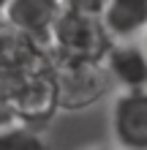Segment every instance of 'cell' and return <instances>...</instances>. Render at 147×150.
<instances>
[{"instance_id":"cell-1","label":"cell","mask_w":147,"mask_h":150,"mask_svg":"<svg viewBox=\"0 0 147 150\" xmlns=\"http://www.w3.org/2000/svg\"><path fill=\"white\" fill-rule=\"evenodd\" d=\"M115 44L117 41L103 28L101 16H84V14L65 11V8L52 30V55L63 60H82V63L103 66Z\"/></svg>"},{"instance_id":"cell-2","label":"cell","mask_w":147,"mask_h":150,"mask_svg":"<svg viewBox=\"0 0 147 150\" xmlns=\"http://www.w3.org/2000/svg\"><path fill=\"white\" fill-rule=\"evenodd\" d=\"M52 79H55L57 112L90 109L109 93V74L101 63L63 60L52 55Z\"/></svg>"},{"instance_id":"cell-3","label":"cell","mask_w":147,"mask_h":150,"mask_svg":"<svg viewBox=\"0 0 147 150\" xmlns=\"http://www.w3.org/2000/svg\"><path fill=\"white\" fill-rule=\"evenodd\" d=\"M60 14H63L60 0H11L3 11V19L33 44L52 49V30Z\"/></svg>"},{"instance_id":"cell-4","label":"cell","mask_w":147,"mask_h":150,"mask_svg":"<svg viewBox=\"0 0 147 150\" xmlns=\"http://www.w3.org/2000/svg\"><path fill=\"white\" fill-rule=\"evenodd\" d=\"M112 137L123 150H147V87L112 101Z\"/></svg>"},{"instance_id":"cell-5","label":"cell","mask_w":147,"mask_h":150,"mask_svg":"<svg viewBox=\"0 0 147 150\" xmlns=\"http://www.w3.org/2000/svg\"><path fill=\"white\" fill-rule=\"evenodd\" d=\"M103 68H106L109 79H115L123 90H144L147 87V55L142 44L117 41L103 60Z\"/></svg>"},{"instance_id":"cell-6","label":"cell","mask_w":147,"mask_h":150,"mask_svg":"<svg viewBox=\"0 0 147 150\" xmlns=\"http://www.w3.org/2000/svg\"><path fill=\"white\" fill-rule=\"evenodd\" d=\"M101 22L115 41L139 36L147 30V0H109Z\"/></svg>"},{"instance_id":"cell-7","label":"cell","mask_w":147,"mask_h":150,"mask_svg":"<svg viewBox=\"0 0 147 150\" xmlns=\"http://www.w3.org/2000/svg\"><path fill=\"white\" fill-rule=\"evenodd\" d=\"M0 150H49V145L41 137V131L14 123L0 131Z\"/></svg>"},{"instance_id":"cell-8","label":"cell","mask_w":147,"mask_h":150,"mask_svg":"<svg viewBox=\"0 0 147 150\" xmlns=\"http://www.w3.org/2000/svg\"><path fill=\"white\" fill-rule=\"evenodd\" d=\"M65 11L74 14H84V16H101L109 0H60Z\"/></svg>"},{"instance_id":"cell-9","label":"cell","mask_w":147,"mask_h":150,"mask_svg":"<svg viewBox=\"0 0 147 150\" xmlns=\"http://www.w3.org/2000/svg\"><path fill=\"white\" fill-rule=\"evenodd\" d=\"M6 28H8V22L3 19V16H0V36H3V33H6Z\"/></svg>"},{"instance_id":"cell-10","label":"cell","mask_w":147,"mask_h":150,"mask_svg":"<svg viewBox=\"0 0 147 150\" xmlns=\"http://www.w3.org/2000/svg\"><path fill=\"white\" fill-rule=\"evenodd\" d=\"M11 3V0H0V16H3V11H6V6Z\"/></svg>"},{"instance_id":"cell-11","label":"cell","mask_w":147,"mask_h":150,"mask_svg":"<svg viewBox=\"0 0 147 150\" xmlns=\"http://www.w3.org/2000/svg\"><path fill=\"white\" fill-rule=\"evenodd\" d=\"M142 49H144V55H147V30H144V44H142Z\"/></svg>"},{"instance_id":"cell-12","label":"cell","mask_w":147,"mask_h":150,"mask_svg":"<svg viewBox=\"0 0 147 150\" xmlns=\"http://www.w3.org/2000/svg\"><path fill=\"white\" fill-rule=\"evenodd\" d=\"M87 150H109V147H87Z\"/></svg>"}]
</instances>
